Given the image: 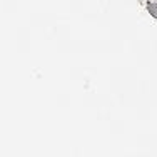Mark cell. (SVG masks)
Here are the masks:
<instances>
[{
    "mask_svg": "<svg viewBox=\"0 0 157 157\" xmlns=\"http://www.w3.org/2000/svg\"><path fill=\"white\" fill-rule=\"evenodd\" d=\"M144 7L147 9V12L157 20V0H145Z\"/></svg>",
    "mask_w": 157,
    "mask_h": 157,
    "instance_id": "obj_1",
    "label": "cell"
}]
</instances>
